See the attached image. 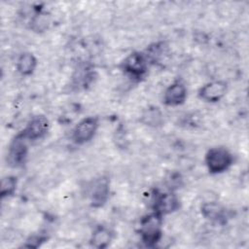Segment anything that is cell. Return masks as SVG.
<instances>
[{
  "label": "cell",
  "mask_w": 249,
  "mask_h": 249,
  "mask_svg": "<svg viewBox=\"0 0 249 249\" xmlns=\"http://www.w3.org/2000/svg\"><path fill=\"white\" fill-rule=\"evenodd\" d=\"M162 217L153 211L140 220L139 234L142 242L148 247L156 246L162 237Z\"/></svg>",
  "instance_id": "1"
},
{
  "label": "cell",
  "mask_w": 249,
  "mask_h": 249,
  "mask_svg": "<svg viewBox=\"0 0 249 249\" xmlns=\"http://www.w3.org/2000/svg\"><path fill=\"white\" fill-rule=\"evenodd\" d=\"M204 161L210 173L220 174L232 165L233 157L225 147H213L206 152Z\"/></svg>",
  "instance_id": "2"
},
{
  "label": "cell",
  "mask_w": 249,
  "mask_h": 249,
  "mask_svg": "<svg viewBox=\"0 0 249 249\" xmlns=\"http://www.w3.org/2000/svg\"><path fill=\"white\" fill-rule=\"evenodd\" d=\"M149 61L144 53L132 52L127 54L121 62L122 71L129 78L140 81L148 73Z\"/></svg>",
  "instance_id": "3"
},
{
  "label": "cell",
  "mask_w": 249,
  "mask_h": 249,
  "mask_svg": "<svg viewBox=\"0 0 249 249\" xmlns=\"http://www.w3.org/2000/svg\"><path fill=\"white\" fill-rule=\"evenodd\" d=\"M27 142L28 140L21 132H18L12 139L7 153V163L11 167L18 168L25 163L28 155Z\"/></svg>",
  "instance_id": "4"
},
{
  "label": "cell",
  "mask_w": 249,
  "mask_h": 249,
  "mask_svg": "<svg viewBox=\"0 0 249 249\" xmlns=\"http://www.w3.org/2000/svg\"><path fill=\"white\" fill-rule=\"evenodd\" d=\"M98 126L99 121L96 117L89 116L82 119L73 128L72 140L78 145L89 142L96 134Z\"/></svg>",
  "instance_id": "5"
},
{
  "label": "cell",
  "mask_w": 249,
  "mask_h": 249,
  "mask_svg": "<svg viewBox=\"0 0 249 249\" xmlns=\"http://www.w3.org/2000/svg\"><path fill=\"white\" fill-rule=\"evenodd\" d=\"M50 129V121L43 115L32 117L20 131L28 141H35L47 135Z\"/></svg>",
  "instance_id": "6"
},
{
  "label": "cell",
  "mask_w": 249,
  "mask_h": 249,
  "mask_svg": "<svg viewBox=\"0 0 249 249\" xmlns=\"http://www.w3.org/2000/svg\"><path fill=\"white\" fill-rule=\"evenodd\" d=\"M180 207V200L178 196L172 192H160L155 195L153 201V211L161 216L171 214Z\"/></svg>",
  "instance_id": "7"
},
{
  "label": "cell",
  "mask_w": 249,
  "mask_h": 249,
  "mask_svg": "<svg viewBox=\"0 0 249 249\" xmlns=\"http://www.w3.org/2000/svg\"><path fill=\"white\" fill-rule=\"evenodd\" d=\"M228 84L222 80H214L204 84L198 89V97L209 103L219 102L227 93Z\"/></svg>",
  "instance_id": "8"
},
{
  "label": "cell",
  "mask_w": 249,
  "mask_h": 249,
  "mask_svg": "<svg viewBox=\"0 0 249 249\" xmlns=\"http://www.w3.org/2000/svg\"><path fill=\"white\" fill-rule=\"evenodd\" d=\"M188 96V90L185 84L181 81H175L170 84L163 92L162 101L164 105L176 107L182 105Z\"/></svg>",
  "instance_id": "9"
},
{
  "label": "cell",
  "mask_w": 249,
  "mask_h": 249,
  "mask_svg": "<svg viewBox=\"0 0 249 249\" xmlns=\"http://www.w3.org/2000/svg\"><path fill=\"white\" fill-rule=\"evenodd\" d=\"M110 183L109 179L102 176L96 179L90 189V204L92 207H102L109 199Z\"/></svg>",
  "instance_id": "10"
},
{
  "label": "cell",
  "mask_w": 249,
  "mask_h": 249,
  "mask_svg": "<svg viewBox=\"0 0 249 249\" xmlns=\"http://www.w3.org/2000/svg\"><path fill=\"white\" fill-rule=\"evenodd\" d=\"M114 232L106 226H97L91 233L89 243L97 249L107 248L113 241Z\"/></svg>",
  "instance_id": "11"
},
{
  "label": "cell",
  "mask_w": 249,
  "mask_h": 249,
  "mask_svg": "<svg viewBox=\"0 0 249 249\" xmlns=\"http://www.w3.org/2000/svg\"><path fill=\"white\" fill-rule=\"evenodd\" d=\"M202 216L212 222L222 223L226 218V209L217 201H207L201 205Z\"/></svg>",
  "instance_id": "12"
},
{
  "label": "cell",
  "mask_w": 249,
  "mask_h": 249,
  "mask_svg": "<svg viewBox=\"0 0 249 249\" xmlns=\"http://www.w3.org/2000/svg\"><path fill=\"white\" fill-rule=\"evenodd\" d=\"M36 67H37V58L33 53L28 52H25L19 54L16 62L17 71L22 76L32 75Z\"/></svg>",
  "instance_id": "13"
},
{
  "label": "cell",
  "mask_w": 249,
  "mask_h": 249,
  "mask_svg": "<svg viewBox=\"0 0 249 249\" xmlns=\"http://www.w3.org/2000/svg\"><path fill=\"white\" fill-rule=\"evenodd\" d=\"M140 122L149 127L157 128L163 124V114L159 107L150 106L143 111Z\"/></svg>",
  "instance_id": "14"
},
{
  "label": "cell",
  "mask_w": 249,
  "mask_h": 249,
  "mask_svg": "<svg viewBox=\"0 0 249 249\" xmlns=\"http://www.w3.org/2000/svg\"><path fill=\"white\" fill-rule=\"evenodd\" d=\"M18 186V179L16 176L7 175L2 178L1 185H0V195L1 197H9L12 196L17 190Z\"/></svg>",
  "instance_id": "15"
},
{
  "label": "cell",
  "mask_w": 249,
  "mask_h": 249,
  "mask_svg": "<svg viewBox=\"0 0 249 249\" xmlns=\"http://www.w3.org/2000/svg\"><path fill=\"white\" fill-rule=\"evenodd\" d=\"M50 23V17L46 12L38 11L30 20V27L36 32H42L47 29Z\"/></svg>",
  "instance_id": "16"
},
{
  "label": "cell",
  "mask_w": 249,
  "mask_h": 249,
  "mask_svg": "<svg viewBox=\"0 0 249 249\" xmlns=\"http://www.w3.org/2000/svg\"><path fill=\"white\" fill-rule=\"evenodd\" d=\"M46 240L47 236H44L43 234H33L26 239L23 246L28 248H37L41 246V244L44 243Z\"/></svg>",
  "instance_id": "17"
}]
</instances>
